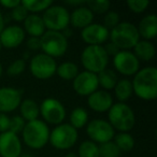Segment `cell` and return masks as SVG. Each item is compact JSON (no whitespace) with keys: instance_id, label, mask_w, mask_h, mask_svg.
Segmentation results:
<instances>
[{"instance_id":"6da1fadb","label":"cell","mask_w":157,"mask_h":157,"mask_svg":"<svg viewBox=\"0 0 157 157\" xmlns=\"http://www.w3.org/2000/svg\"><path fill=\"white\" fill-rule=\"evenodd\" d=\"M133 94L145 101H153L157 97V69L154 66L142 68L133 75Z\"/></svg>"},{"instance_id":"7a4b0ae2","label":"cell","mask_w":157,"mask_h":157,"mask_svg":"<svg viewBox=\"0 0 157 157\" xmlns=\"http://www.w3.org/2000/svg\"><path fill=\"white\" fill-rule=\"evenodd\" d=\"M50 128L42 120H35L26 122L22 131V138L24 143L33 150H41L48 143Z\"/></svg>"},{"instance_id":"3957f363","label":"cell","mask_w":157,"mask_h":157,"mask_svg":"<svg viewBox=\"0 0 157 157\" xmlns=\"http://www.w3.org/2000/svg\"><path fill=\"white\" fill-rule=\"evenodd\" d=\"M108 120L114 130L129 132L136 125V114L127 103L115 102L108 111Z\"/></svg>"},{"instance_id":"277c9868","label":"cell","mask_w":157,"mask_h":157,"mask_svg":"<svg viewBox=\"0 0 157 157\" xmlns=\"http://www.w3.org/2000/svg\"><path fill=\"white\" fill-rule=\"evenodd\" d=\"M109 39L121 51H130L140 41V36L136 25L129 22H121L110 30Z\"/></svg>"},{"instance_id":"5b68a950","label":"cell","mask_w":157,"mask_h":157,"mask_svg":"<svg viewBox=\"0 0 157 157\" xmlns=\"http://www.w3.org/2000/svg\"><path fill=\"white\" fill-rule=\"evenodd\" d=\"M109 58L103 45H87L81 53V63L85 71L95 74L107 68Z\"/></svg>"},{"instance_id":"8992f818","label":"cell","mask_w":157,"mask_h":157,"mask_svg":"<svg viewBox=\"0 0 157 157\" xmlns=\"http://www.w3.org/2000/svg\"><path fill=\"white\" fill-rule=\"evenodd\" d=\"M78 139V131L69 123H63L55 126V128L50 132L48 142L56 150L67 151L75 145Z\"/></svg>"},{"instance_id":"52a82bcc","label":"cell","mask_w":157,"mask_h":157,"mask_svg":"<svg viewBox=\"0 0 157 157\" xmlns=\"http://www.w3.org/2000/svg\"><path fill=\"white\" fill-rule=\"evenodd\" d=\"M41 51L52 58H58L68 50V39L60 31L46 30L40 38Z\"/></svg>"},{"instance_id":"ba28073f","label":"cell","mask_w":157,"mask_h":157,"mask_svg":"<svg viewBox=\"0 0 157 157\" xmlns=\"http://www.w3.org/2000/svg\"><path fill=\"white\" fill-rule=\"evenodd\" d=\"M44 26L46 30L63 31L70 25V13L63 6L53 3L48 9L44 11L42 15Z\"/></svg>"},{"instance_id":"9c48e42d","label":"cell","mask_w":157,"mask_h":157,"mask_svg":"<svg viewBox=\"0 0 157 157\" xmlns=\"http://www.w3.org/2000/svg\"><path fill=\"white\" fill-rule=\"evenodd\" d=\"M57 63L44 53H38L29 61V70L37 80H48L56 74Z\"/></svg>"},{"instance_id":"30bf717a","label":"cell","mask_w":157,"mask_h":157,"mask_svg":"<svg viewBox=\"0 0 157 157\" xmlns=\"http://www.w3.org/2000/svg\"><path fill=\"white\" fill-rule=\"evenodd\" d=\"M40 115L43 118L45 124L51 125H60L63 123L67 115L66 108L58 99L55 98H45L42 100L39 105Z\"/></svg>"},{"instance_id":"8fae6325","label":"cell","mask_w":157,"mask_h":157,"mask_svg":"<svg viewBox=\"0 0 157 157\" xmlns=\"http://www.w3.org/2000/svg\"><path fill=\"white\" fill-rule=\"evenodd\" d=\"M86 133L90 141L96 144H102L112 141L115 136V130L110 125V123L101 118H95L90 121L86 125Z\"/></svg>"},{"instance_id":"7c38bea8","label":"cell","mask_w":157,"mask_h":157,"mask_svg":"<svg viewBox=\"0 0 157 157\" xmlns=\"http://www.w3.org/2000/svg\"><path fill=\"white\" fill-rule=\"evenodd\" d=\"M115 70L125 76L135 75L140 70V61L131 51H120L113 56Z\"/></svg>"},{"instance_id":"4fadbf2b","label":"cell","mask_w":157,"mask_h":157,"mask_svg":"<svg viewBox=\"0 0 157 157\" xmlns=\"http://www.w3.org/2000/svg\"><path fill=\"white\" fill-rule=\"evenodd\" d=\"M73 90L81 97H88L94 92L98 90V78L97 74L92 73L88 71L78 72V74L75 76L72 81Z\"/></svg>"},{"instance_id":"5bb4252c","label":"cell","mask_w":157,"mask_h":157,"mask_svg":"<svg viewBox=\"0 0 157 157\" xmlns=\"http://www.w3.org/2000/svg\"><path fill=\"white\" fill-rule=\"evenodd\" d=\"M22 152V141L18 135H15L11 131L0 133V156L20 157Z\"/></svg>"},{"instance_id":"9a60e30c","label":"cell","mask_w":157,"mask_h":157,"mask_svg":"<svg viewBox=\"0 0 157 157\" xmlns=\"http://www.w3.org/2000/svg\"><path fill=\"white\" fill-rule=\"evenodd\" d=\"M110 31L99 23H92L82 29L81 38L87 45H103L109 40Z\"/></svg>"},{"instance_id":"2e32d148","label":"cell","mask_w":157,"mask_h":157,"mask_svg":"<svg viewBox=\"0 0 157 157\" xmlns=\"http://www.w3.org/2000/svg\"><path fill=\"white\" fill-rule=\"evenodd\" d=\"M23 100V92L14 87L0 88V113H9L18 109Z\"/></svg>"},{"instance_id":"e0dca14e","label":"cell","mask_w":157,"mask_h":157,"mask_svg":"<svg viewBox=\"0 0 157 157\" xmlns=\"http://www.w3.org/2000/svg\"><path fill=\"white\" fill-rule=\"evenodd\" d=\"M26 33L20 25H10L3 28L0 33V43L6 48H16L25 41Z\"/></svg>"},{"instance_id":"ac0fdd59","label":"cell","mask_w":157,"mask_h":157,"mask_svg":"<svg viewBox=\"0 0 157 157\" xmlns=\"http://www.w3.org/2000/svg\"><path fill=\"white\" fill-rule=\"evenodd\" d=\"M113 103V96L103 90H97L87 97V105L90 109L98 113L108 112Z\"/></svg>"},{"instance_id":"d6986e66","label":"cell","mask_w":157,"mask_h":157,"mask_svg":"<svg viewBox=\"0 0 157 157\" xmlns=\"http://www.w3.org/2000/svg\"><path fill=\"white\" fill-rule=\"evenodd\" d=\"M138 33L140 38H143V40L155 39L157 36V16L156 14L151 13L142 17L137 26Z\"/></svg>"},{"instance_id":"ffe728a7","label":"cell","mask_w":157,"mask_h":157,"mask_svg":"<svg viewBox=\"0 0 157 157\" xmlns=\"http://www.w3.org/2000/svg\"><path fill=\"white\" fill-rule=\"evenodd\" d=\"M93 21H94V14L85 5L75 8L70 14V24L74 28L84 29L92 24Z\"/></svg>"},{"instance_id":"44dd1931","label":"cell","mask_w":157,"mask_h":157,"mask_svg":"<svg viewBox=\"0 0 157 157\" xmlns=\"http://www.w3.org/2000/svg\"><path fill=\"white\" fill-rule=\"evenodd\" d=\"M23 29L25 33H28L29 37L41 38V36L46 31L42 16L38 14H28L23 22Z\"/></svg>"},{"instance_id":"7402d4cb","label":"cell","mask_w":157,"mask_h":157,"mask_svg":"<svg viewBox=\"0 0 157 157\" xmlns=\"http://www.w3.org/2000/svg\"><path fill=\"white\" fill-rule=\"evenodd\" d=\"M133 54L138 58V60L142 61H151L154 59L156 55V48L155 45L151 41L147 40H140L133 48Z\"/></svg>"},{"instance_id":"603a6c76","label":"cell","mask_w":157,"mask_h":157,"mask_svg":"<svg viewBox=\"0 0 157 157\" xmlns=\"http://www.w3.org/2000/svg\"><path fill=\"white\" fill-rule=\"evenodd\" d=\"M20 113L21 116L25 120V122H31V121L38 120L40 115L39 105L33 99H24L20 105Z\"/></svg>"},{"instance_id":"cb8c5ba5","label":"cell","mask_w":157,"mask_h":157,"mask_svg":"<svg viewBox=\"0 0 157 157\" xmlns=\"http://www.w3.org/2000/svg\"><path fill=\"white\" fill-rule=\"evenodd\" d=\"M113 90L114 95H115L118 102L125 103L133 95L132 84H131V81L128 80V78H121V80H118Z\"/></svg>"},{"instance_id":"d4e9b609","label":"cell","mask_w":157,"mask_h":157,"mask_svg":"<svg viewBox=\"0 0 157 157\" xmlns=\"http://www.w3.org/2000/svg\"><path fill=\"white\" fill-rule=\"evenodd\" d=\"M98 78V85L103 88V90H111L115 87L116 83L118 81V76L114 70L105 68L101 72L97 74Z\"/></svg>"},{"instance_id":"484cf974","label":"cell","mask_w":157,"mask_h":157,"mask_svg":"<svg viewBox=\"0 0 157 157\" xmlns=\"http://www.w3.org/2000/svg\"><path fill=\"white\" fill-rule=\"evenodd\" d=\"M78 72V65L72 61H65L60 65H57L56 74L65 81H73Z\"/></svg>"},{"instance_id":"4316f807","label":"cell","mask_w":157,"mask_h":157,"mask_svg":"<svg viewBox=\"0 0 157 157\" xmlns=\"http://www.w3.org/2000/svg\"><path fill=\"white\" fill-rule=\"evenodd\" d=\"M70 123L73 128H75L76 130L78 129L83 128L87 125L88 123V112L86 109L82 107H78L74 108L71 111V114H70Z\"/></svg>"},{"instance_id":"83f0119b","label":"cell","mask_w":157,"mask_h":157,"mask_svg":"<svg viewBox=\"0 0 157 157\" xmlns=\"http://www.w3.org/2000/svg\"><path fill=\"white\" fill-rule=\"evenodd\" d=\"M113 142L121 152H130L131 150H133L136 144L132 135L129 132H118L114 136Z\"/></svg>"},{"instance_id":"f1b7e54d","label":"cell","mask_w":157,"mask_h":157,"mask_svg":"<svg viewBox=\"0 0 157 157\" xmlns=\"http://www.w3.org/2000/svg\"><path fill=\"white\" fill-rule=\"evenodd\" d=\"M21 5L27 10L28 13L30 12V14H37L48 9L53 5V1L51 0H24V1H21Z\"/></svg>"},{"instance_id":"f546056e","label":"cell","mask_w":157,"mask_h":157,"mask_svg":"<svg viewBox=\"0 0 157 157\" xmlns=\"http://www.w3.org/2000/svg\"><path fill=\"white\" fill-rule=\"evenodd\" d=\"M78 157H99L98 144L90 140L83 141L78 150Z\"/></svg>"},{"instance_id":"4dcf8cb0","label":"cell","mask_w":157,"mask_h":157,"mask_svg":"<svg viewBox=\"0 0 157 157\" xmlns=\"http://www.w3.org/2000/svg\"><path fill=\"white\" fill-rule=\"evenodd\" d=\"M85 6L93 12V14H105L111 7L109 0H94V1H86Z\"/></svg>"},{"instance_id":"1f68e13d","label":"cell","mask_w":157,"mask_h":157,"mask_svg":"<svg viewBox=\"0 0 157 157\" xmlns=\"http://www.w3.org/2000/svg\"><path fill=\"white\" fill-rule=\"evenodd\" d=\"M99 157H120L121 151L116 146V144L112 141L99 144Z\"/></svg>"},{"instance_id":"d6a6232c","label":"cell","mask_w":157,"mask_h":157,"mask_svg":"<svg viewBox=\"0 0 157 157\" xmlns=\"http://www.w3.org/2000/svg\"><path fill=\"white\" fill-rule=\"evenodd\" d=\"M26 60L23 58H17L14 61H12L7 68V74L9 76H18L25 71L26 69Z\"/></svg>"},{"instance_id":"836d02e7","label":"cell","mask_w":157,"mask_h":157,"mask_svg":"<svg viewBox=\"0 0 157 157\" xmlns=\"http://www.w3.org/2000/svg\"><path fill=\"white\" fill-rule=\"evenodd\" d=\"M120 23V14L116 11H108L102 18V25L109 31L113 29L115 26H117Z\"/></svg>"},{"instance_id":"e575fe53","label":"cell","mask_w":157,"mask_h":157,"mask_svg":"<svg viewBox=\"0 0 157 157\" xmlns=\"http://www.w3.org/2000/svg\"><path fill=\"white\" fill-rule=\"evenodd\" d=\"M126 5L131 12H133L136 14H140L143 13L147 9V7L150 6V2L147 0H128Z\"/></svg>"},{"instance_id":"d590c367","label":"cell","mask_w":157,"mask_h":157,"mask_svg":"<svg viewBox=\"0 0 157 157\" xmlns=\"http://www.w3.org/2000/svg\"><path fill=\"white\" fill-rule=\"evenodd\" d=\"M26 122L21 115H14L12 117H10V126H9V131L18 135L22 133L23 129H24Z\"/></svg>"},{"instance_id":"8d00e7d4","label":"cell","mask_w":157,"mask_h":157,"mask_svg":"<svg viewBox=\"0 0 157 157\" xmlns=\"http://www.w3.org/2000/svg\"><path fill=\"white\" fill-rule=\"evenodd\" d=\"M28 12L27 10L23 7L22 5H18L16 8H14L13 10L11 11V15H12V18H13L15 22L17 23H23L25 21V18L28 16Z\"/></svg>"},{"instance_id":"74e56055","label":"cell","mask_w":157,"mask_h":157,"mask_svg":"<svg viewBox=\"0 0 157 157\" xmlns=\"http://www.w3.org/2000/svg\"><path fill=\"white\" fill-rule=\"evenodd\" d=\"M26 46L30 51H41V44H40V38L29 37L26 41Z\"/></svg>"},{"instance_id":"f35d334b","label":"cell","mask_w":157,"mask_h":157,"mask_svg":"<svg viewBox=\"0 0 157 157\" xmlns=\"http://www.w3.org/2000/svg\"><path fill=\"white\" fill-rule=\"evenodd\" d=\"M10 117L5 113H0V133L9 131Z\"/></svg>"},{"instance_id":"ab89813d","label":"cell","mask_w":157,"mask_h":157,"mask_svg":"<svg viewBox=\"0 0 157 157\" xmlns=\"http://www.w3.org/2000/svg\"><path fill=\"white\" fill-rule=\"evenodd\" d=\"M103 48H105V53H107L109 57L110 56H114V55H116L121 51L117 46L114 45V44L111 43V42H109V43H107L105 45H103Z\"/></svg>"},{"instance_id":"60d3db41","label":"cell","mask_w":157,"mask_h":157,"mask_svg":"<svg viewBox=\"0 0 157 157\" xmlns=\"http://www.w3.org/2000/svg\"><path fill=\"white\" fill-rule=\"evenodd\" d=\"M21 3L20 0H0V6H2L6 9L13 10Z\"/></svg>"},{"instance_id":"b9f144b4","label":"cell","mask_w":157,"mask_h":157,"mask_svg":"<svg viewBox=\"0 0 157 157\" xmlns=\"http://www.w3.org/2000/svg\"><path fill=\"white\" fill-rule=\"evenodd\" d=\"M86 1H83V0H78V1H67V5L69 6H73V7L78 8V7H81V6H84L85 5Z\"/></svg>"},{"instance_id":"7bdbcfd3","label":"cell","mask_w":157,"mask_h":157,"mask_svg":"<svg viewBox=\"0 0 157 157\" xmlns=\"http://www.w3.org/2000/svg\"><path fill=\"white\" fill-rule=\"evenodd\" d=\"M5 18H3V15L2 13L0 12V33H1V31L3 30V28H5Z\"/></svg>"},{"instance_id":"ee69618b","label":"cell","mask_w":157,"mask_h":157,"mask_svg":"<svg viewBox=\"0 0 157 157\" xmlns=\"http://www.w3.org/2000/svg\"><path fill=\"white\" fill-rule=\"evenodd\" d=\"M66 157H78V155H76L75 153L71 152V153H68V154L66 155Z\"/></svg>"},{"instance_id":"f6af8a7d","label":"cell","mask_w":157,"mask_h":157,"mask_svg":"<svg viewBox=\"0 0 157 157\" xmlns=\"http://www.w3.org/2000/svg\"><path fill=\"white\" fill-rule=\"evenodd\" d=\"M2 73H3V69H2V65L0 63V78L2 76Z\"/></svg>"},{"instance_id":"bcb514c9","label":"cell","mask_w":157,"mask_h":157,"mask_svg":"<svg viewBox=\"0 0 157 157\" xmlns=\"http://www.w3.org/2000/svg\"><path fill=\"white\" fill-rule=\"evenodd\" d=\"M20 157H33V156H31L30 154H22Z\"/></svg>"},{"instance_id":"7dc6e473","label":"cell","mask_w":157,"mask_h":157,"mask_svg":"<svg viewBox=\"0 0 157 157\" xmlns=\"http://www.w3.org/2000/svg\"><path fill=\"white\" fill-rule=\"evenodd\" d=\"M1 48H2V46H1V43H0V52H1Z\"/></svg>"}]
</instances>
